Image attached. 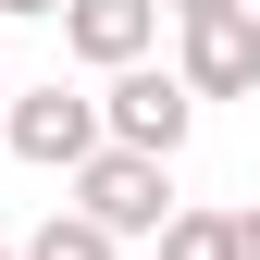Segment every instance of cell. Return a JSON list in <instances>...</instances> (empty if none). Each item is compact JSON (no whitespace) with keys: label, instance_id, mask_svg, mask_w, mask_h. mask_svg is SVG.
I'll use <instances>...</instances> for the list:
<instances>
[{"label":"cell","instance_id":"1","mask_svg":"<svg viewBox=\"0 0 260 260\" xmlns=\"http://www.w3.org/2000/svg\"><path fill=\"white\" fill-rule=\"evenodd\" d=\"M0 137L38 161V174H87V161L112 149V112H100V100H75V87L50 75V87H25V100H13V124H0Z\"/></svg>","mask_w":260,"mask_h":260},{"label":"cell","instance_id":"2","mask_svg":"<svg viewBox=\"0 0 260 260\" xmlns=\"http://www.w3.org/2000/svg\"><path fill=\"white\" fill-rule=\"evenodd\" d=\"M75 211L112 223V236H161V223H174V161H149V149H100V161L75 174Z\"/></svg>","mask_w":260,"mask_h":260},{"label":"cell","instance_id":"3","mask_svg":"<svg viewBox=\"0 0 260 260\" xmlns=\"http://www.w3.org/2000/svg\"><path fill=\"white\" fill-rule=\"evenodd\" d=\"M112 149H149V161H174L186 149V124H199V87H186V75H149V62H137V75H112Z\"/></svg>","mask_w":260,"mask_h":260},{"label":"cell","instance_id":"4","mask_svg":"<svg viewBox=\"0 0 260 260\" xmlns=\"http://www.w3.org/2000/svg\"><path fill=\"white\" fill-rule=\"evenodd\" d=\"M149 38H161V0H75V13H62V50L100 62V75H137Z\"/></svg>","mask_w":260,"mask_h":260},{"label":"cell","instance_id":"5","mask_svg":"<svg viewBox=\"0 0 260 260\" xmlns=\"http://www.w3.org/2000/svg\"><path fill=\"white\" fill-rule=\"evenodd\" d=\"M186 87H199V100H248V87H260V13L186 25Z\"/></svg>","mask_w":260,"mask_h":260},{"label":"cell","instance_id":"6","mask_svg":"<svg viewBox=\"0 0 260 260\" xmlns=\"http://www.w3.org/2000/svg\"><path fill=\"white\" fill-rule=\"evenodd\" d=\"M25 260H124V236H112V223H87V211H50Z\"/></svg>","mask_w":260,"mask_h":260},{"label":"cell","instance_id":"7","mask_svg":"<svg viewBox=\"0 0 260 260\" xmlns=\"http://www.w3.org/2000/svg\"><path fill=\"white\" fill-rule=\"evenodd\" d=\"M161 260H236V211H174L161 223Z\"/></svg>","mask_w":260,"mask_h":260},{"label":"cell","instance_id":"8","mask_svg":"<svg viewBox=\"0 0 260 260\" xmlns=\"http://www.w3.org/2000/svg\"><path fill=\"white\" fill-rule=\"evenodd\" d=\"M174 25H211V13H248V0H161Z\"/></svg>","mask_w":260,"mask_h":260},{"label":"cell","instance_id":"9","mask_svg":"<svg viewBox=\"0 0 260 260\" xmlns=\"http://www.w3.org/2000/svg\"><path fill=\"white\" fill-rule=\"evenodd\" d=\"M236 260H260V211H236Z\"/></svg>","mask_w":260,"mask_h":260},{"label":"cell","instance_id":"10","mask_svg":"<svg viewBox=\"0 0 260 260\" xmlns=\"http://www.w3.org/2000/svg\"><path fill=\"white\" fill-rule=\"evenodd\" d=\"M0 13H25V25H38V13H75V0H0Z\"/></svg>","mask_w":260,"mask_h":260},{"label":"cell","instance_id":"11","mask_svg":"<svg viewBox=\"0 0 260 260\" xmlns=\"http://www.w3.org/2000/svg\"><path fill=\"white\" fill-rule=\"evenodd\" d=\"M0 124H13V87H0Z\"/></svg>","mask_w":260,"mask_h":260},{"label":"cell","instance_id":"12","mask_svg":"<svg viewBox=\"0 0 260 260\" xmlns=\"http://www.w3.org/2000/svg\"><path fill=\"white\" fill-rule=\"evenodd\" d=\"M0 260H13V248H0Z\"/></svg>","mask_w":260,"mask_h":260}]
</instances>
